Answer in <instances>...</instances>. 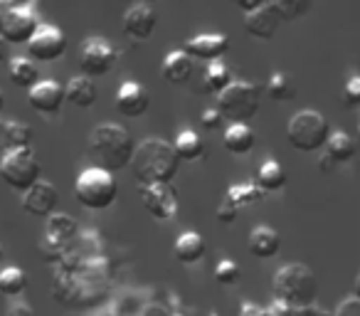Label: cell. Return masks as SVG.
Wrapping results in <instances>:
<instances>
[{
  "mask_svg": "<svg viewBox=\"0 0 360 316\" xmlns=\"http://www.w3.org/2000/svg\"><path fill=\"white\" fill-rule=\"evenodd\" d=\"M262 198H264V193L259 191L257 183H235V186H230L225 193V201L230 203V206H235L237 210L257 206Z\"/></svg>",
  "mask_w": 360,
  "mask_h": 316,
  "instance_id": "f546056e",
  "label": "cell"
},
{
  "mask_svg": "<svg viewBox=\"0 0 360 316\" xmlns=\"http://www.w3.org/2000/svg\"><path fill=\"white\" fill-rule=\"evenodd\" d=\"M27 104L40 114H60L62 104H65V87L55 80H40L27 91Z\"/></svg>",
  "mask_w": 360,
  "mask_h": 316,
  "instance_id": "e0dca14e",
  "label": "cell"
},
{
  "mask_svg": "<svg viewBox=\"0 0 360 316\" xmlns=\"http://www.w3.org/2000/svg\"><path fill=\"white\" fill-rule=\"evenodd\" d=\"M193 72H195V60L188 55L186 50H173L163 57V65H160V75L168 84H188L193 80Z\"/></svg>",
  "mask_w": 360,
  "mask_h": 316,
  "instance_id": "ffe728a7",
  "label": "cell"
},
{
  "mask_svg": "<svg viewBox=\"0 0 360 316\" xmlns=\"http://www.w3.org/2000/svg\"><path fill=\"white\" fill-rule=\"evenodd\" d=\"M262 0H245V3H237V11H242L245 15H250V13H255L257 8H259Z\"/></svg>",
  "mask_w": 360,
  "mask_h": 316,
  "instance_id": "b9f144b4",
  "label": "cell"
},
{
  "mask_svg": "<svg viewBox=\"0 0 360 316\" xmlns=\"http://www.w3.org/2000/svg\"><path fill=\"white\" fill-rule=\"evenodd\" d=\"M25 289H27V274L20 267H6V270H0V294L20 296Z\"/></svg>",
  "mask_w": 360,
  "mask_h": 316,
  "instance_id": "d6a6232c",
  "label": "cell"
},
{
  "mask_svg": "<svg viewBox=\"0 0 360 316\" xmlns=\"http://www.w3.org/2000/svg\"><path fill=\"white\" fill-rule=\"evenodd\" d=\"M60 193L50 181H37L27 193H22V210L30 217H50L57 213Z\"/></svg>",
  "mask_w": 360,
  "mask_h": 316,
  "instance_id": "5bb4252c",
  "label": "cell"
},
{
  "mask_svg": "<svg viewBox=\"0 0 360 316\" xmlns=\"http://www.w3.org/2000/svg\"><path fill=\"white\" fill-rule=\"evenodd\" d=\"M40 30V15L35 6H8L0 20V37L8 45H27Z\"/></svg>",
  "mask_w": 360,
  "mask_h": 316,
  "instance_id": "30bf717a",
  "label": "cell"
},
{
  "mask_svg": "<svg viewBox=\"0 0 360 316\" xmlns=\"http://www.w3.org/2000/svg\"><path fill=\"white\" fill-rule=\"evenodd\" d=\"M271 294H274V301L289 306V309H309L319 296V279L309 265L289 262L276 270L274 282H271Z\"/></svg>",
  "mask_w": 360,
  "mask_h": 316,
  "instance_id": "277c9868",
  "label": "cell"
},
{
  "mask_svg": "<svg viewBox=\"0 0 360 316\" xmlns=\"http://www.w3.org/2000/svg\"><path fill=\"white\" fill-rule=\"evenodd\" d=\"M0 178L13 191L27 193L37 181H42V163L32 148L3 151L0 158Z\"/></svg>",
  "mask_w": 360,
  "mask_h": 316,
  "instance_id": "9c48e42d",
  "label": "cell"
},
{
  "mask_svg": "<svg viewBox=\"0 0 360 316\" xmlns=\"http://www.w3.org/2000/svg\"><path fill=\"white\" fill-rule=\"evenodd\" d=\"M0 146H3V151L30 148L32 129L18 119H3L0 121Z\"/></svg>",
  "mask_w": 360,
  "mask_h": 316,
  "instance_id": "cb8c5ba5",
  "label": "cell"
},
{
  "mask_svg": "<svg viewBox=\"0 0 360 316\" xmlns=\"http://www.w3.org/2000/svg\"><path fill=\"white\" fill-rule=\"evenodd\" d=\"M116 60H119V52L104 37H86L82 42L79 50V67L84 77H104L114 70Z\"/></svg>",
  "mask_w": 360,
  "mask_h": 316,
  "instance_id": "8fae6325",
  "label": "cell"
},
{
  "mask_svg": "<svg viewBox=\"0 0 360 316\" xmlns=\"http://www.w3.org/2000/svg\"><path fill=\"white\" fill-rule=\"evenodd\" d=\"M129 168L134 171L139 186H170L180 168V158L170 141L150 136L136 146Z\"/></svg>",
  "mask_w": 360,
  "mask_h": 316,
  "instance_id": "7a4b0ae2",
  "label": "cell"
},
{
  "mask_svg": "<svg viewBox=\"0 0 360 316\" xmlns=\"http://www.w3.org/2000/svg\"><path fill=\"white\" fill-rule=\"evenodd\" d=\"M237 316H269V309L255 304V301H245L240 306V311H237Z\"/></svg>",
  "mask_w": 360,
  "mask_h": 316,
  "instance_id": "60d3db41",
  "label": "cell"
},
{
  "mask_svg": "<svg viewBox=\"0 0 360 316\" xmlns=\"http://www.w3.org/2000/svg\"><path fill=\"white\" fill-rule=\"evenodd\" d=\"M355 156V141L350 139L345 131L333 129L323 146V156H321V163L319 168L323 171H330V168L340 166V163H348L350 158Z\"/></svg>",
  "mask_w": 360,
  "mask_h": 316,
  "instance_id": "d6986e66",
  "label": "cell"
},
{
  "mask_svg": "<svg viewBox=\"0 0 360 316\" xmlns=\"http://www.w3.org/2000/svg\"><path fill=\"white\" fill-rule=\"evenodd\" d=\"M173 316H183V314H173Z\"/></svg>",
  "mask_w": 360,
  "mask_h": 316,
  "instance_id": "681fc988",
  "label": "cell"
},
{
  "mask_svg": "<svg viewBox=\"0 0 360 316\" xmlns=\"http://www.w3.org/2000/svg\"><path fill=\"white\" fill-rule=\"evenodd\" d=\"M264 94L274 101H291L296 94V84L286 72H274L264 87Z\"/></svg>",
  "mask_w": 360,
  "mask_h": 316,
  "instance_id": "1f68e13d",
  "label": "cell"
},
{
  "mask_svg": "<svg viewBox=\"0 0 360 316\" xmlns=\"http://www.w3.org/2000/svg\"><path fill=\"white\" fill-rule=\"evenodd\" d=\"M30 60L37 62H55L67 52V37L60 27L55 25H40L30 42H27Z\"/></svg>",
  "mask_w": 360,
  "mask_h": 316,
  "instance_id": "4fadbf2b",
  "label": "cell"
},
{
  "mask_svg": "<svg viewBox=\"0 0 360 316\" xmlns=\"http://www.w3.org/2000/svg\"><path fill=\"white\" fill-rule=\"evenodd\" d=\"M136 144L131 134L119 124H99L89 134V153L96 158V166L109 173L124 171L131 166Z\"/></svg>",
  "mask_w": 360,
  "mask_h": 316,
  "instance_id": "3957f363",
  "label": "cell"
},
{
  "mask_svg": "<svg viewBox=\"0 0 360 316\" xmlns=\"http://www.w3.org/2000/svg\"><path fill=\"white\" fill-rule=\"evenodd\" d=\"M8 75H11V82L18 89L30 91L40 82V70L30 57H13L11 65H8Z\"/></svg>",
  "mask_w": 360,
  "mask_h": 316,
  "instance_id": "4316f807",
  "label": "cell"
},
{
  "mask_svg": "<svg viewBox=\"0 0 360 316\" xmlns=\"http://www.w3.org/2000/svg\"><path fill=\"white\" fill-rule=\"evenodd\" d=\"M202 80H205V89L217 96L225 87H230L232 82H235V77H232L230 65H225L222 60H217V62H210V65L205 67Z\"/></svg>",
  "mask_w": 360,
  "mask_h": 316,
  "instance_id": "4dcf8cb0",
  "label": "cell"
},
{
  "mask_svg": "<svg viewBox=\"0 0 360 316\" xmlns=\"http://www.w3.org/2000/svg\"><path fill=\"white\" fill-rule=\"evenodd\" d=\"M247 250L257 260H271L281 250V235L269 225H257L247 237Z\"/></svg>",
  "mask_w": 360,
  "mask_h": 316,
  "instance_id": "44dd1931",
  "label": "cell"
},
{
  "mask_svg": "<svg viewBox=\"0 0 360 316\" xmlns=\"http://www.w3.org/2000/svg\"><path fill=\"white\" fill-rule=\"evenodd\" d=\"M200 124L205 126L207 131H215V129H220V126L225 124V116L220 114V109H217V106H210V109H202Z\"/></svg>",
  "mask_w": 360,
  "mask_h": 316,
  "instance_id": "d590c367",
  "label": "cell"
},
{
  "mask_svg": "<svg viewBox=\"0 0 360 316\" xmlns=\"http://www.w3.org/2000/svg\"><path fill=\"white\" fill-rule=\"evenodd\" d=\"M330 131L333 126L321 111L301 109L286 124V141L301 153H314V151H323Z\"/></svg>",
  "mask_w": 360,
  "mask_h": 316,
  "instance_id": "8992f818",
  "label": "cell"
},
{
  "mask_svg": "<svg viewBox=\"0 0 360 316\" xmlns=\"http://www.w3.org/2000/svg\"><path fill=\"white\" fill-rule=\"evenodd\" d=\"M148 106H150V94L139 82L134 80L124 82L119 87V91H116V111L121 116H126V119H139V116H143L148 111Z\"/></svg>",
  "mask_w": 360,
  "mask_h": 316,
  "instance_id": "2e32d148",
  "label": "cell"
},
{
  "mask_svg": "<svg viewBox=\"0 0 360 316\" xmlns=\"http://www.w3.org/2000/svg\"><path fill=\"white\" fill-rule=\"evenodd\" d=\"M227 50H230V37L220 35V32H200L186 45V52L193 60H202L207 65L222 60Z\"/></svg>",
  "mask_w": 360,
  "mask_h": 316,
  "instance_id": "ac0fdd59",
  "label": "cell"
},
{
  "mask_svg": "<svg viewBox=\"0 0 360 316\" xmlns=\"http://www.w3.org/2000/svg\"><path fill=\"white\" fill-rule=\"evenodd\" d=\"M173 148H175V153H178L180 161H198V158L205 156V141L200 139L198 131L186 129L175 136Z\"/></svg>",
  "mask_w": 360,
  "mask_h": 316,
  "instance_id": "f1b7e54d",
  "label": "cell"
},
{
  "mask_svg": "<svg viewBox=\"0 0 360 316\" xmlns=\"http://www.w3.org/2000/svg\"><path fill=\"white\" fill-rule=\"evenodd\" d=\"M8 60V42L0 37V62H6Z\"/></svg>",
  "mask_w": 360,
  "mask_h": 316,
  "instance_id": "7bdbcfd3",
  "label": "cell"
},
{
  "mask_svg": "<svg viewBox=\"0 0 360 316\" xmlns=\"http://www.w3.org/2000/svg\"><path fill=\"white\" fill-rule=\"evenodd\" d=\"M237 213H240V210H237L235 206H230V203H227L225 198H222V203L217 206V213H215V215H217V220H220V222L230 225V222H235V220H237Z\"/></svg>",
  "mask_w": 360,
  "mask_h": 316,
  "instance_id": "f35d334b",
  "label": "cell"
},
{
  "mask_svg": "<svg viewBox=\"0 0 360 316\" xmlns=\"http://www.w3.org/2000/svg\"><path fill=\"white\" fill-rule=\"evenodd\" d=\"M3 255H6V250H3V245H0V260H3Z\"/></svg>",
  "mask_w": 360,
  "mask_h": 316,
  "instance_id": "7dc6e473",
  "label": "cell"
},
{
  "mask_svg": "<svg viewBox=\"0 0 360 316\" xmlns=\"http://www.w3.org/2000/svg\"><path fill=\"white\" fill-rule=\"evenodd\" d=\"M96 96H99V89H96L94 80H89V77H84V75L72 77L65 87V101L79 106V109H89V106H94Z\"/></svg>",
  "mask_w": 360,
  "mask_h": 316,
  "instance_id": "d4e9b609",
  "label": "cell"
},
{
  "mask_svg": "<svg viewBox=\"0 0 360 316\" xmlns=\"http://www.w3.org/2000/svg\"><path fill=\"white\" fill-rule=\"evenodd\" d=\"M358 141H360V124H358Z\"/></svg>",
  "mask_w": 360,
  "mask_h": 316,
  "instance_id": "c3c4849f",
  "label": "cell"
},
{
  "mask_svg": "<svg viewBox=\"0 0 360 316\" xmlns=\"http://www.w3.org/2000/svg\"><path fill=\"white\" fill-rule=\"evenodd\" d=\"M222 144H225V148L235 156L250 153L257 144L255 129H252L247 121H242V124H230L225 129V139H222Z\"/></svg>",
  "mask_w": 360,
  "mask_h": 316,
  "instance_id": "484cf974",
  "label": "cell"
},
{
  "mask_svg": "<svg viewBox=\"0 0 360 316\" xmlns=\"http://www.w3.org/2000/svg\"><path fill=\"white\" fill-rule=\"evenodd\" d=\"M158 25V13L150 3H136L124 13V32L131 40L146 42L155 32Z\"/></svg>",
  "mask_w": 360,
  "mask_h": 316,
  "instance_id": "9a60e30c",
  "label": "cell"
},
{
  "mask_svg": "<svg viewBox=\"0 0 360 316\" xmlns=\"http://www.w3.org/2000/svg\"><path fill=\"white\" fill-rule=\"evenodd\" d=\"M79 237V222L70 213H55L47 217L45 225V240L55 242L60 247H72V242Z\"/></svg>",
  "mask_w": 360,
  "mask_h": 316,
  "instance_id": "7402d4cb",
  "label": "cell"
},
{
  "mask_svg": "<svg viewBox=\"0 0 360 316\" xmlns=\"http://www.w3.org/2000/svg\"><path fill=\"white\" fill-rule=\"evenodd\" d=\"M353 296H355V299H360V272L355 274V279H353Z\"/></svg>",
  "mask_w": 360,
  "mask_h": 316,
  "instance_id": "ee69618b",
  "label": "cell"
},
{
  "mask_svg": "<svg viewBox=\"0 0 360 316\" xmlns=\"http://www.w3.org/2000/svg\"><path fill=\"white\" fill-rule=\"evenodd\" d=\"M134 316H173V311L168 309L165 304H158V301H148L143 304Z\"/></svg>",
  "mask_w": 360,
  "mask_h": 316,
  "instance_id": "74e56055",
  "label": "cell"
},
{
  "mask_svg": "<svg viewBox=\"0 0 360 316\" xmlns=\"http://www.w3.org/2000/svg\"><path fill=\"white\" fill-rule=\"evenodd\" d=\"M264 87L250 80H235L230 87L217 94V109L222 116L235 119V124H242V119H252L259 111Z\"/></svg>",
  "mask_w": 360,
  "mask_h": 316,
  "instance_id": "ba28073f",
  "label": "cell"
},
{
  "mask_svg": "<svg viewBox=\"0 0 360 316\" xmlns=\"http://www.w3.org/2000/svg\"><path fill=\"white\" fill-rule=\"evenodd\" d=\"M330 316H360V299L345 296L343 301H338V306H335Z\"/></svg>",
  "mask_w": 360,
  "mask_h": 316,
  "instance_id": "8d00e7d4",
  "label": "cell"
},
{
  "mask_svg": "<svg viewBox=\"0 0 360 316\" xmlns=\"http://www.w3.org/2000/svg\"><path fill=\"white\" fill-rule=\"evenodd\" d=\"M314 316H330V314H323V311H319V309H316V314Z\"/></svg>",
  "mask_w": 360,
  "mask_h": 316,
  "instance_id": "bcb514c9",
  "label": "cell"
},
{
  "mask_svg": "<svg viewBox=\"0 0 360 316\" xmlns=\"http://www.w3.org/2000/svg\"><path fill=\"white\" fill-rule=\"evenodd\" d=\"M116 196H119V183L114 173L99 166L84 168L75 181V198L86 210H106L116 203Z\"/></svg>",
  "mask_w": 360,
  "mask_h": 316,
  "instance_id": "52a82bcc",
  "label": "cell"
},
{
  "mask_svg": "<svg viewBox=\"0 0 360 316\" xmlns=\"http://www.w3.org/2000/svg\"><path fill=\"white\" fill-rule=\"evenodd\" d=\"M139 198L158 222H173L180 213L178 193L173 186H139Z\"/></svg>",
  "mask_w": 360,
  "mask_h": 316,
  "instance_id": "7c38bea8",
  "label": "cell"
},
{
  "mask_svg": "<svg viewBox=\"0 0 360 316\" xmlns=\"http://www.w3.org/2000/svg\"><path fill=\"white\" fill-rule=\"evenodd\" d=\"M309 3H289V0H262L259 8L245 15V30L257 40H271L279 32L281 23L296 20L309 11Z\"/></svg>",
  "mask_w": 360,
  "mask_h": 316,
  "instance_id": "5b68a950",
  "label": "cell"
},
{
  "mask_svg": "<svg viewBox=\"0 0 360 316\" xmlns=\"http://www.w3.org/2000/svg\"><path fill=\"white\" fill-rule=\"evenodd\" d=\"M240 277H242V267L237 265L235 260H230V257H222V260L217 262V267H215L217 284L232 286V284H237V282H240Z\"/></svg>",
  "mask_w": 360,
  "mask_h": 316,
  "instance_id": "836d02e7",
  "label": "cell"
},
{
  "mask_svg": "<svg viewBox=\"0 0 360 316\" xmlns=\"http://www.w3.org/2000/svg\"><path fill=\"white\" fill-rule=\"evenodd\" d=\"M205 250H207L205 237L195 230L180 232L178 240H175V245H173L175 260H178L180 265H198V262L205 257Z\"/></svg>",
  "mask_w": 360,
  "mask_h": 316,
  "instance_id": "603a6c76",
  "label": "cell"
},
{
  "mask_svg": "<svg viewBox=\"0 0 360 316\" xmlns=\"http://www.w3.org/2000/svg\"><path fill=\"white\" fill-rule=\"evenodd\" d=\"M343 101H345V106H350V109L360 106V75H353L343 84Z\"/></svg>",
  "mask_w": 360,
  "mask_h": 316,
  "instance_id": "e575fe53",
  "label": "cell"
},
{
  "mask_svg": "<svg viewBox=\"0 0 360 316\" xmlns=\"http://www.w3.org/2000/svg\"><path fill=\"white\" fill-rule=\"evenodd\" d=\"M3 106H6V96H3V89H0V111H3Z\"/></svg>",
  "mask_w": 360,
  "mask_h": 316,
  "instance_id": "f6af8a7d",
  "label": "cell"
},
{
  "mask_svg": "<svg viewBox=\"0 0 360 316\" xmlns=\"http://www.w3.org/2000/svg\"><path fill=\"white\" fill-rule=\"evenodd\" d=\"M6 316H37V311L27 301H13L6 309Z\"/></svg>",
  "mask_w": 360,
  "mask_h": 316,
  "instance_id": "ab89813d",
  "label": "cell"
},
{
  "mask_svg": "<svg viewBox=\"0 0 360 316\" xmlns=\"http://www.w3.org/2000/svg\"><path fill=\"white\" fill-rule=\"evenodd\" d=\"M111 265L101 252L99 235L86 232L77 237L65 260L55 267L52 296L57 304L72 311H86L99 306L109 296Z\"/></svg>",
  "mask_w": 360,
  "mask_h": 316,
  "instance_id": "6da1fadb",
  "label": "cell"
},
{
  "mask_svg": "<svg viewBox=\"0 0 360 316\" xmlns=\"http://www.w3.org/2000/svg\"><path fill=\"white\" fill-rule=\"evenodd\" d=\"M257 186H259V191L264 193H279L281 188L286 186V171L284 166H281L279 161H274V158H266L264 163L259 166V171H257Z\"/></svg>",
  "mask_w": 360,
  "mask_h": 316,
  "instance_id": "83f0119b",
  "label": "cell"
}]
</instances>
